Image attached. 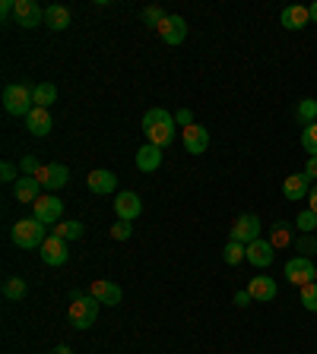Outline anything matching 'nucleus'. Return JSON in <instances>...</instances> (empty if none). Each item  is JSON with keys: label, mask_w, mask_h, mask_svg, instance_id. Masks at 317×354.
I'll use <instances>...</instances> for the list:
<instances>
[{"label": "nucleus", "mask_w": 317, "mask_h": 354, "mask_svg": "<svg viewBox=\"0 0 317 354\" xmlns=\"http://www.w3.org/2000/svg\"><path fill=\"white\" fill-rule=\"evenodd\" d=\"M175 114H168L165 108H150L146 114H143V133H146V142H152V146L165 149L172 146V140H175Z\"/></svg>", "instance_id": "obj_1"}, {"label": "nucleus", "mask_w": 317, "mask_h": 354, "mask_svg": "<svg viewBox=\"0 0 317 354\" xmlns=\"http://www.w3.org/2000/svg\"><path fill=\"white\" fill-rule=\"evenodd\" d=\"M45 228H48V225H42L38 218H23V222L13 225L10 238H13V244H16V247H23V250H38L45 240H48Z\"/></svg>", "instance_id": "obj_2"}, {"label": "nucleus", "mask_w": 317, "mask_h": 354, "mask_svg": "<svg viewBox=\"0 0 317 354\" xmlns=\"http://www.w3.org/2000/svg\"><path fill=\"white\" fill-rule=\"evenodd\" d=\"M35 108V99H32V89L25 83H13L3 89V111L13 117H29Z\"/></svg>", "instance_id": "obj_3"}, {"label": "nucleus", "mask_w": 317, "mask_h": 354, "mask_svg": "<svg viewBox=\"0 0 317 354\" xmlns=\"http://www.w3.org/2000/svg\"><path fill=\"white\" fill-rule=\"evenodd\" d=\"M99 307L102 304L92 294H83L80 301H73V304H70V326H73V329H89V326H95Z\"/></svg>", "instance_id": "obj_4"}, {"label": "nucleus", "mask_w": 317, "mask_h": 354, "mask_svg": "<svg viewBox=\"0 0 317 354\" xmlns=\"http://www.w3.org/2000/svg\"><path fill=\"white\" fill-rule=\"evenodd\" d=\"M285 279L292 281L295 288H305V285L317 281V263H311L308 256H292L285 263Z\"/></svg>", "instance_id": "obj_5"}, {"label": "nucleus", "mask_w": 317, "mask_h": 354, "mask_svg": "<svg viewBox=\"0 0 317 354\" xmlns=\"http://www.w3.org/2000/svg\"><path fill=\"white\" fill-rule=\"evenodd\" d=\"M228 240H238V244H254V240H260V218L254 212H244V215H238L235 218V225H232V238Z\"/></svg>", "instance_id": "obj_6"}, {"label": "nucleus", "mask_w": 317, "mask_h": 354, "mask_svg": "<svg viewBox=\"0 0 317 354\" xmlns=\"http://www.w3.org/2000/svg\"><path fill=\"white\" fill-rule=\"evenodd\" d=\"M38 253H42L45 266H64L70 260L67 240H60L58 234H48V240H45L42 247H38Z\"/></svg>", "instance_id": "obj_7"}, {"label": "nucleus", "mask_w": 317, "mask_h": 354, "mask_svg": "<svg viewBox=\"0 0 317 354\" xmlns=\"http://www.w3.org/2000/svg\"><path fill=\"white\" fill-rule=\"evenodd\" d=\"M115 212H117L121 222H134V218H140V212H143L140 197H137L134 190H121L117 199H115Z\"/></svg>", "instance_id": "obj_8"}, {"label": "nucleus", "mask_w": 317, "mask_h": 354, "mask_svg": "<svg viewBox=\"0 0 317 354\" xmlns=\"http://www.w3.org/2000/svg\"><path fill=\"white\" fill-rule=\"evenodd\" d=\"M32 209H35L32 218H38L42 225H58L60 215H64V203L58 197H38V203Z\"/></svg>", "instance_id": "obj_9"}, {"label": "nucleus", "mask_w": 317, "mask_h": 354, "mask_svg": "<svg viewBox=\"0 0 317 354\" xmlns=\"http://www.w3.org/2000/svg\"><path fill=\"white\" fill-rule=\"evenodd\" d=\"M35 177H38V184H42L45 190H60L64 184L70 181V171H67V165L51 162V165H42V171L35 174Z\"/></svg>", "instance_id": "obj_10"}, {"label": "nucleus", "mask_w": 317, "mask_h": 354, "mask_svg": "<svg viewBox=\"0 0 317 354\" xmlns=\"http://www.w3.org/2000/svg\"><path fill=\"white\" fill-rule=\"evenodd\" d=\"M158 35H162V42L165 45H181L184 38H187V23H184V16H165L162 19V25L156 29Z\"/></svg>", "instance_id": "obj_11"}, {"label": "nucleus", "mask_w": 317, "mask_h": 354, "mask_svg": "<svg viewBox=\"0 0 317 354\" xmlns=\"http://www.w3.org/2000/svg\"><path fill=\"white\" fill-rule=\"evenodd\" d=\"M16 25H23V29H35V25L45 23V10L35 3V0H16Z\"/></svg>", "instance_id": "obj_12"}, {"label": "nucleus", "mask_w": 317, "mask_h": 354, "mask_svg": "<svg viewBox=\"0 0 317 354\" xmlns=\"http://www.w3.org/2000/svg\"><path fill=\"white\" fill-rule=\"evenodd\" d=\"M311 187H314V184H311V177L301 171V174H289V177H285L283 193H285V199H289V203H301V199H308Z\"/></svg>", "instance_id": "obj_13"}, {"label": "nucleus", "mask_w": 317, "mask_h": 354, "mask_svg": "<svg viewBox=\"0 0 317 354\" xmlns=\"http://www.w3.org/2000/svg\"><path fill=\"white\" fill-rule=\"evenodd\" d=\"M184 149L191 152V155H203L207 152V146H209V133H207V127H200V124H191L187 130H184Z\"/></svg>", "instance_id": "obj_14"}, {"label": "nucleus", "mask_w": 317, "mask_h": 354, "mask_svg": "<svg viewBox=\"0 0 317 354\" xmlns=\"http://www.w3.org/2000/svg\"><path fill=\"white\" fill-rule=\"evenodd\" d=\"M92 297L105 307H117L124 294H121V285H115V281H108V279H99L92 285Z\"/></svg>", "instance_id": "obj_15"}, {"label": "nucleus", "mask_w": 317, "mask_h": 354, "mask_svg": "<svg viewBox=\"0 0 317 354\" xmlns=\"http://www.w3.org/2000/svg\"><path fill=\"white\" fill-rule=\"evenodd\" d=\"M273 244L270 240H254V244H248V263L250 266H257V269H267L270 263H273Z\"/></svg>", "instance_id": "obj_16"}, {"label": "nucleus", "mask_w": 317, "mask_h": 354, "mask_svg": "<svg viewBox=\"0 0 317 354\" xmlns=\"http://www.w3.org/2000/svg\"><path fill=\"white\" fill-rule=\"evenodd\" d=\"M279 23H283L289 32H298V29H305V25L311 23V13H308V7L292 3V7H285L283 13H279Z\"/></svg>", "instance_id": "obj_17"}, {"label": "nucleus", "mask_w": 317, "mask_h": 354, "mask_svg": "<svg viewBox=\"0 0 317 354\" xmlns=\"http://www.w3.org/2000/svg\"><path fill=\"white\" fill-rule=\"evenodd\" d=\"M276 281L270 279V275H254L250 279V285H248V294L254 297V301H260V304H267V301H273L276 297Z\"/></svg>", "instance_id": "obj_18"}, {"label": "nucleus", "mask_w": 317, "mask_h": 354, "mask_svg": "<svg viewBox=\"0 0 317 354\" xmlns=\"http://www.w3.org/2000/svg\"><path fill=\"white\" fill-rule=\"evenodd\" d=\"M86 184H89L92 193H115L117 190V174L108 171V168H95Z\"/></svg>", "instance_id": "obj_19"}, {"label": "nucleus", "mask_w": 317, "mask_h": 354, "mask_svg": "<svg viewBox=\"0 0 317 354\" xmlns=\"http://www.w3.org/2000/svg\"><path fill=\"white\" fill-rule=\"evenodd\" d=\"M13 193H16L19 203H38V197H42V184H38V177H19L16 184H13Z\"/></svg>", "instance_id": "obj_20"}, {"label": "nucleus", "mask_w": 317, "mask_h": 354, "mask_svg": "<svg viewBox=\"0 0 317 354\" xmlns=\"http://www.w3.org/2000/svg\"><path fill=\"white\" fill-rule=\"evenodd\" d=\"M25 127H29V133L32 136H48L51 133V114H48V108H32V114L25 117Z\"/></svg>", "instance_id": "obj_21"}, {"label": "nucleus", "mask_w": 317, "mask_h": 354, "mask_svg": "<svg viewBox=\"0 0 317 354\" xmlns=\"http://www.w3.org/2000/svg\"><path fill=\"white\" fill-rule=\"evenodd\" d=\"M158 165H162V149L152 146V142L140 146V152H137V168H140L143 174H150V171H156Z\"/></svg>", "instance_id": "obj_22"}, {"label": "nucleus", "mask_w": 317, "mask_h": 354, "mask_svg": "<svg viewBox=\"0 0 317 354\" xmlns=\"http://www.w3.org/2000/svg\"><path fill=\"white\" fill-rule=\"evenodd\" d=\"M45 25L54 29V32L67 29L70 25V10L64 7V3H51V7H45Z\"/></svg>", "instance_id": "obj_23"}, {"label": "nucleus", "mask_w": 317, "mask_h": 354, "mask_svg": "<svg viewBox=\"0 0 317 354\" xmlns=\"http://www.w3.org/2000/svg\"><path fill=\"white\" fill-rule=\"evenodd\" d=\"M32 99H35V108H51L58 101V89H54V83H38L32 86Z\"/></svg>", "instance_id": "obj_24"}, {"label": "nucleus", "mask_w": 317, "mask_h": 354, "mask_svg": "<svg viewBox=\"0 0 317 354\" xmlns=\"http://www.w3.org/2000/svg\"><path fill=\"white\" fill-rule=\"evenodd\" d=\"M222 260H226L228 266H238L248 260V247L244 244H238V240H228L226 247H222Z\"/></svg>", "instance_id": "obj_25"}, {"label": "nucleus", "mask_w": 317, "mask_h": 354, "mask_svg": "<svg viewBox=\"0 0 317 354\" xmlns=\"http://www.w3.org/2000/svg\"><path fill=\"white\" fill-rule=\"evenodd\" d=\"M270 244H273V250L289 247V244H292V228H289V222H276L273 225V238H270Z\"/></svg>", "instance_id": "obj_26"}, {"label": "nucleus", "mask_w": 317, "mask_h": 354, "mask_svg": "<svg viewBox=\"0 0 317 354\" xmlns=\"http://www.w3.org/2000/svg\"><path fill=\"white\" fill-rule=\"evenodd\" d=\"M295 117H298L305 127L314 124V121H317V101L314 99H301L298 108H295Z\"/></svg>", "instance_id": "obj_27"}, {"label": "nucleus", "mask_w": 317, "mask_h": 354, "mask_svg": "<svg viewBox=\"0 0 317 354\" xmlns=\"http://www.w3.org/2000/svg\"><path fill=\"white\" fill-rule=\"evenodd\" d=\"M54 234H58L60 240H80L83 238V222H58Z\"/></svg>", "instance_id": "obj_28"}, {"label": "nucleus", "mask_w": 317, "mask_h": 354, "mask_svg": "<svg viewBox=\"0 0 317 354\" xmlns=\"http://www.w3.org/2000/svg\"><path fill=\"white\" fill-rule=\"evenodd\" d=\"M25 281L23 279H16V275H13V279H3V297H7V301H23L25 297Z\"/></svg>", "instance_id": "obj_29"}, {"label": "nucleus", "mask_w": 317, "mask_h": 354, "mask_svg": "<svg viewBox=\"0 0 317 354\" xmlns=\"http://www.w3.org/2000/svg\"><path fill=\"white\" fill-rule=\"evenodd\" d=\"M301 149L308 152V158H311V155H317V121H314V124H308L305 130H301Z\"/></svg>", "instance_id": "obj_30"}, {"label": "nucleus", "mask_w": 317, "mask_h": 354, "mask_svg": "<svg viewBox=\"0 0 317 354\" xmlns=\"http://www.w3.org/2000/svg\"><path fill=\"white\" fill-rule=\"evenodd\" d=\"M295 228L305 231V234H314V228H317V212H311V209H301L298 218H295Z\"/></svg>", "instance_id": "obj_31"}, {"label": "nucleus", "mask_w": 317, "mask_h": 354, "mask_svg": "<svg viewBox=\"0 0 317 354\" xmlns=\"http://www.w3.org/2000/svg\"><path fill=\"white\" fill-rule=\"evenodd\" d=\"M301 304H305V310L317 313V281H311V285L301 288Z\"/></svg>", "instance_id": "obj_32"}, {"label": "nucleus", "mask_w": 317, "mask_h": 354, "mask_svg": "<svg viewBox=\"0 0 317 354\" xmlns=\"http://www.w3.org/2000/svg\"><path fill=\"white\" fill-rule=\"evenodd\" d=\"M295 250H298V256H308V260H311V253H317V238H314V234L298 238V240H295Z\"/></svg>", "instance_id": "obj_33"}, {"label": "nucleus", "mask_w": 317, "mask_h": 354, "mask_svg": "<svg viewBox=\"0 0 317 354\" xmlns=\"http://www.w3.org/2000/svg\"><path fill=\"white\" fill-rule=\"evenodd\" d=\"M168 13L162 7H146L143 10V23L146 25H152V29H158V25H162V19H165Z\"/></svg>", "instance_id": "obj_34"}, {"label": "nucleus", "mask_w": 317, "mask_h": 354, "mask_svg": "<svg viewBox=\"0 0 317 354\" xmlns=\"http://www.w3.org/2000/svg\"><path fill=\"white\" fill-rule=\"evenodd\" d=\"M19 171H23V177H35V174L42 171V162L35 155H25L23 162H19Z\"/></svg>", "instance_id": "obj_35"}, {"label": "nucleus", "mask_w": 317, "mask_h": 354, "mask_svg": "<svg viewBox=\"0 0 317 354\" xmlns=\"http://www.w3.org/2000/svg\"><path fill=\"white\" fill-rule=\"evenodd\" d=\"M130 234H134V225H130V222H121V218H117V225L111 228V238H115V240H127Z\"/></svg>", "instance_id": "obj_36"}, {"label": "nucleus", "mask_w": 317, "mask_h": 354, "mask_svg": "<svg viewBox=\"0 0 317 354\" xmlns=\"http://www.w3.org/2000/svg\"><path fill=\"white\" fill-rule=\"evenodd\" d=\"M175 124L184 127V130H187L191 124H197V121H193V114H191V108H178V111H175Z\"/></svg>", "instance_id": "obj_37"}, {"label": "nucleus", "mask_w": 317, "mask_h": 354, "mask_svg": "<svg viewBox=\"0 0 317 354\" xmlns=\"http://www.w3.org/2000/svg\"><path fill=\"white\" fill-rule=\"evenodd\" d=\"M0 181H7V184H16V181H19L13 162H3V165H0Z\"/></svg>", "instance_id": "obj_38"}, {"label": "nucleus", "mask_w": 317, "mask_h": 354, "mask_svg": "<svg viewBox=\"0 0 317 354\" xmlns=\"http://www.w3.org/2000/svg\"><path fill=\"white\" fill-rule=\"evenodd\" d=\"M305 174H308L311 181L317 177V155H311V158H308V165H305Z\"/></svg>", "instance_id": "obj_39"}, {"label": "nucleus", "mask_w": 317, "mask_h": 354, "mask_svg": "<svg viewBox=\"0 0 317 354\" xmlns=\"http://www.w3.org/2000/svg\"><path fill=\"white\" fill-rule=\"evenodd\" d=\"M250 301H254V297H250L248 291H238V294H235V304H238V307H248Z\"/></svg>", "instance_id": "obj_40"}, {"label": "nucleus", "mask_w": 317, "mask_h": 354, "mask_svg": "<svg viewBox=\"0 0 317 354\" xmlns=\"http://www.w3.org/2000/svg\"><path fill=\"white\" fill-rule=\"evenodd\" d=\"M308 209L311 212H317V184L311 187V193H308Z\"/></svg>", "instance_id": "obj_41"}, {"label": "nucleus", "mask_w": 317, "mask_h": 354, "mask_svg": "<svg viewBox=\"0 0 317 354\" xmlns=\"http://www.w3.org/2000/svg\"><path fill=\"white\" fill-rule=\"evenodd\" d=\"M51 354H73V351H70L67 345H58V348H54V351H51Z\"/></svg>", "instance_id": "obj_42"}, {"label": "nucleus", "mask_w": 317, "mask_h": 354, "mask_svg": "<svg viewBox=\"0 0 317 354\" xmlns=\"http://www.w3.org/2000/svg\"><path fill=\"white\" fill-rule=\"evenodd\" d=\"M308 13H311V23H317V3H311Z\"/></svg>", "instance_id": "obj_43"}]
</instances>
